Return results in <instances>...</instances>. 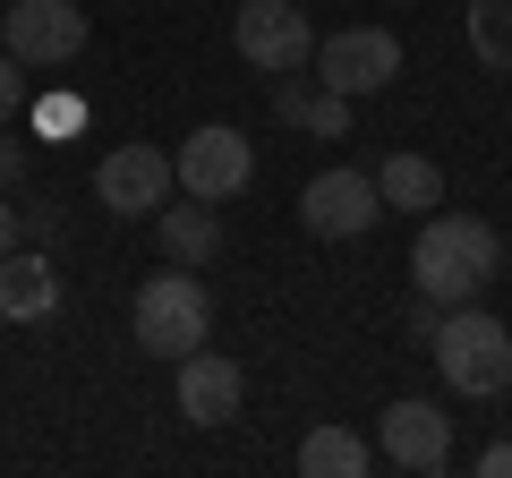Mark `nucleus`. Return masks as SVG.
Segmentation results:
<instances>
[{"mask_svg":"<svg viewBox=\"0 0 512 478\" xmlns=\"http://www.w3.org/2000/svg\"><path fill=\"white\" fill-rule=\"evenodd\" d=\"M495 265H504V239H495L478 214H436L419 231V248H410V274H419L427 308H461V299H478L495 282Z\"/></svg>","mask_w":512,"mask_h":478,"instance_id":"1","label":"nucleus"},{"mask_svg":"<svg viewBox=\"0 0 512 478\" xmlns=\"http://www.w3.org/2000/svg\"><path fill=\"white\" fill-rule=\"evenodd\" d=\"M427 350H436V368L453 393H495L512 376V333L495 325L478 299H461V308H444L436 325H427Z\"/></svg>","mask_w":512,"mask_h":478,"instance_id":"2","label":"nucleus"},{"mask_svg":"<svg viewBox=\"0 0 512 478\" xmlns=\"http://www.w3.org/2000/svg\"><path fill=\"white\" fill-rule=\"evenodd\" d=\"M128 325H137V350H154V359H188V350L214 333V299H205L197 265L154 274L146 291H137V308H128Z\"/></svg>","mask_w":512,"mask_h":478,"instance_id":"3","label":"nucleus"},{"mask_svg":"<svg viewBox=\"0 0 512 478\" xmlns=\"http://www.w3.org/2000/svg\"><path fill=\"white\" fill-rule=\"evenodd\" d=\"M0 52L18 69H60L86 52V9L77 0H18V9H0Z\"/></svg>","mask_w":512,"mask_h":478,"instance_id":"4","label":"nucleus"},{"mask_svg":"<svg viewBox=\"0 0 512 478\" xmlns=\"http://www.w3.org/2000/svg\"><path fill=\"white\" fill-rule=\"evenodd\" d=\"M231 43H239V60H248V69H274V77H291V69H308V52H316V26H308V9H291V0H239Z\"/></svg>","mask_w":512,"mask_h":478,"instance_id":"5","label":"nucleus"},{"mask_svg":"<svg viewBox=\"0 0 512 478\" xmlns=\"http://www.w3.org/2000/svg\"><path fill=\"white\" fill-rule=\"evenodd\" d=\"M316 77H325L333 94H350V103H359V94H384L393 86V77H402V43L384 35V26H350V35H316Z\"/></svg>","mask_w":512,"mask_h":478,"instance_id":"6","label":"nucleus"},{"mask_svg":"<svg viewBox=\"0 0 512 478\" xmlns=\"http://www.w3.org/2000/svg\"><path fill=\"white\" fill-rule=\"evenodd\" d=\"M171 154H154V146H111L103 163H94V205L103 214H137V222H154L171 205Z\"/></svg>","mask_w":512,"mask_h":478,"instance_id":"7","label":"nucleus"},{"mask_svg":"<svg viewBox=\"0 0 512 478\" xmlns=\"http://www.w3.org/2000/svg\"><path fill=\"white\" fill-rule=\"evenodd\" d=\"M384 197H376V171H316L308 188H299V222H308L316 239H359L376 231Z\"/></svg>","mask_w":512,"mask_h":478,"instance_id":"8","label":"nucleus"},{"mask_svg":"<svg viewBox=\"0 0 512 478\" xmlns=\"http://www.w3.org/2000/svg\"><path fill=\"white\" fill-rule=\"evenodd\" d=\"M248 171H256V146H248L239 129H197L180 154H171V180H180L188 197H205V205L239 197V188H248Z\"/></svg>","mask_w":512,"mask_h":478,"instance_id":"9","label":"nucleus"},{"mask_svg":"<svg viewBox=\"0 0 512 478\" xmlns=\"http://www.w3.org/2000/svg\"><path fill=\"white\" fill-rule=\"evenodd\" d=\"M376 453L393 461V470L436 478L444 461H453V419H444L436 402H384V419H376Z\"/></svg>","mask_w":512,"mask_h":478,"instance_id":"10","label":"nucleus"},{"mask_svg":"<svg viewBox=\"0 0 512 478\" xmlns=\"http://www.w3.org/2000/svg\"><path fill=\"white\" fill-rule=\"evenodd\" d=\"M239 402H248V376H239V359H222V350H188L180 359V419L188 427H222L239 419Z\"/></svg>","mask_w":512,"mask_h":478,"instance_id":"11","label":"nucleus"},{"mask_svg":"<svg viewBox=\"0 0 512 478\" xmlns=\"http://www.w3.org/2000/svg\"><path fill=\"white\" fill-rule=\"evenodd\" d=\"M274 111L291 120V129H308V137H350V94H333L325 77H282L274 86Z\"/></svg>","mask_w":512,"mask_h":478,"instance_id":"12","label":"nucleus"},{"mask_svg":"<svg viewBox=\"0 0 512 478\" xmlns=\"http://www.w3.org/2000/svg\"><path fill=\"white\" fill-rule=\"evenodd\" d=\"M154 239H163L171 265H205L222 248V222H214V205H205V197H188V205H163V214H154Z\"/></svg>","mask_w":512,"mask_h":478,"instance_id":"13","label":"nucleus"},{"mask_svg":"<svg viewBox=\"0 0 512 478\" xmlns=\"http://www.w3.org/2000/svg\"><path fill=\"white\" fill-rule=\"evenodd\" d=\"M60 308V282H52V265L43 257H0V316H18V325H35V316H52Z\"/></svg>","mask_w":512,"mask_h":478,"instance_id":"14","label":"nucleus"},{"mask_svg":"<svg viewBox=\"0 0 512 478\" xmlns=\"http://www.w3.org/2000/svg\"><path fill=\"white\" fill-rule=\"evenodd\" d=\"M367 461H376V444L350 436V427H308L299 436V478H367Z\"/></svg>","mask_w":512,"mask_h":478,"instance_id":"15","label":"nucleus"},{"mask_svg":"<svg viewBox=\"0 0 512 478\" xmlns=\"http://www.w3.org/2000/svg\"><path fill=\"white\" fill-rule=\"evenodd\" d=\"M376 197L393 205V214H427V205L444 197V171L427 163V154H384V171H376Z\"/></svg>","mask_w":512,"mask_h":478,"instance_id":"16","label":"nucleus"},{"mask_svg":"<svg viewBox=\"0 0 512 478\" xmlns=\"http://www.w3.org/2000/svg\"><path fill=\"white\" fill-rule=\"evenodd\" d=\"M470 52L495 77H512V0H470Z\"/></svg>","mask_w":512,"mask_h":478,"instance_id":"17","label":"nucleus"},{"mask_svg":"<svg viewBox=\"0 0 512 478\" xmlns=\"http://www.w3.org/2000/svg\"><path fill=\"white\" fill-rule=\"evenodd\" d=\"M18 94H26V77H18V60L0 52V129H9V120H18Z\"/></svg>","mask_w":512,"mask_h":478,"instance_id":"18","label":"nucleus"},{"mask_svg":"<svg viewBox=\"0 0 512 478\" xmlns=\"http://www.w3.org/2000/svg\"><path fill=\"white\" fill-rule=\"evenodd\" d=\"M26 180V146H18V137H0V188H18Z\"/></svg>","mask_w":512,"mask_h":478,"instance_id":"19","label":"nucleus"},{"mask_svg":"<svg viewBox=\"0 0 512 478\" xmlns=\"http://www.w3.org/2000/svg\"><path fill=\"white\" fill-rule=\"evenodd\" d=\"M478 470H487V478H512V436H495L487 453H478Z\"/></svg>","mask_w":512,"mask_h":478,"instance_id":"20","label":"nucleus"},{"mask_svg":"<svg viewBox=\"0 0 512 478\" xmlns=\"http://www.w3.org/2000/svg\"><path fill=\"white\" fill-rule=\"evenodd\" d=\"M18 248V205H9V188H0V257Z\"/></svg>","mask_w":512,"mask_h":478,"instance_id":"21","label":"nucleus"},{"mask_svg":"<svg viewBox=\"0 0 512 478\" xmlns=\"http://www.w3.org/2000/svg\"><path fill=\"white\" fill-rule=\"evenodd\" d=\"M504 385H512V376H504Z\"/></svg>","mask_w":512,"mask_h":478,"instance_id":"22","label":"nucleus"}]
</instances>
